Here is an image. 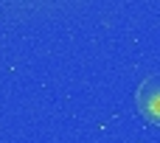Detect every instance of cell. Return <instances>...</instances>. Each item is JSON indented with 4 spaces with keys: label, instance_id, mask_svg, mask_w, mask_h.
I'll return each instance as SVG.
<instances>
[{
    "label": "cell",
    "instance_id": "6da1fadb",
    "mask_svg": "<svg viewBox=\"0 0 160 143\" xmlns=\"http://www.w3.org/2000/svg\"><path fill=\"white\" fill-rule=\"evenodd\" d=\"M135 107L149 124L160 126V73H149L146 79H141L135 90Z\"/></svg>",
    "mask_w": 160,
    "mask_h": 143
}]
</instances>
